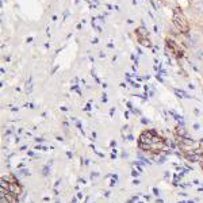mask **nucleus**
Masks as SVG:
<instances>
[{
	"label": "nucleus",
	"mask_w": 203,
	"mask_h": 203,
	"mask_svg": "<svg viewBox=\"0 0 203 203\" xmlns=\"http://www.w3.org/2000/svg\"><path fill=\"white\" fill-rule=\"evenodd\" d=\"M194 10L196 14H202L203 12V3L202 2H198L194 4Z\"/></svg>",
	"instance_id": "f03ea898"
},
{
	"label": "nucleus",
	"mask_w": 203,
	"mask_h": 203,
	"mask_svg": "<svg viewBox=\"0 0 203 203\" xmlns=\"http://www.w3.org/2000/svg\"><path fill=\"white\" fill-rule=\"evenodd\" d=\"M194 58L198 62H203V47H199L194 52Z\"/></svg>",
	"instance_id": "f257e3e1"
}]
</instances>
